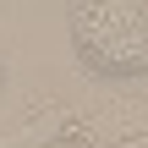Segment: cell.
<instances>
[{"label": "cell", "mask_w": 148, "mask_h": 148, "mask_svg": "<svg viewBox=\"0 0 148 148\" xmlns=\"http://www.w3.org/2000/svg\"><path fill=\"white\" fill-rule=\"evenodd\" d=\"M148 132V88L143 93H115L93 110H77V126L66 148H110V143H126V137H143Z\"/></svg>", "instance_id": "obj_2"}, {"label": "cell", "mask_w": 148, "mask_h": 148, "mask_svg": "<svg viewBox=\"0 0 148 148\" xmlns=\"http://www.w3.org/2000/svg\"><path fill=\"white\" fill-rule=\"evenodd\" d=\"M110 148H148V132L143 137H126V143H110Z\"/></svg>", "instance_id": "obj_4"}, {"label": "cell", "mask_w": 148, "mask_h": 148, "mask_svg": "<svg viewBox=\"0 0 148 148\" xmlns=\"http://www.w3.org/2000/svg\"><path fill=\"white\" fill-rule=\"evenodd\" d=\"M71 49L88 77L132 82L148 77V0H71Z\"/></svg>", "instance_id": "obj_1"}, {"label": "cell", "mask_w": 148, "mask_h": 148, "mask_svg": "<svg viewBox=\"0 0 148 148\" xmlns=\"http://www.w3.org/2000/svg\"><path fill=\"white\" fill-rule=\"evenodd\" d=\"M77 110L66 99H27L0 115V148H55L71 137Z\"/></svg>", "instance_id": "obj_3"}]
</instances>
